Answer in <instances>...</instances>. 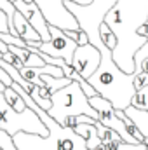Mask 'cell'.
I'll use <instances>...</instances> for the list:
<instances>
[{
  "label": "cell",
  "mask_w": 148,
  "mask_h": 150,
  "mask_svg": "<svg viewBox=\"0 0 148 150\" xmlns=\"http://www.w3.org/2000/svg\"><path fill=\"white\" fill-rule=\"evenodd\" d=\"M147 21L148 0H117L103 19L117 37L111 59L124 74H134V54L147 42L138 35V28Z\"/></svg>",
  "instance_id": "obj_1"
},
{
  "label": "cell",
  "mask_w": 148,
  "mask_h": 150,
  "mask_svg": "<svg viewBox=\"0 0 148 150\" xmlns=\"http://www.w3.org/2000/svg\"><path fill=\"white\" fill-rule=\"evenodd\" d=\"M25 101L28 108H32L42 120V124L47 127L49 134L40 136V134H28V133H16L12 136L14 147L18 150H87L85 140L78 136L72 127H63L59 126L54 119H51L45 110H42L37 103L30 98V94L19 87L16 82L11 86Z\"/></svg>",
  "instance_id": "obj_2"
},
{
  "label": "cell",
  "mask_w": 148,
  "mask_h": 150,
  "mask_svg": "<svg viewBox=\"0 0 148 150\" xmlns=\"http://www.w3.org/2000/svg\"><path fill=\"white\" fill-rule=\"evenodd\" d=\"M94 47H98L101 61L96 72L87 79V82L96 89L99 96L110 101L115 110H125L127 107H131V100L136 93L134 74H124L111 59V51L101 42H98Z\"/></svg>",
  "instance_id": "obj_3"
},
{
  "label": "cell",
  "mask_w": 148,
  "mask_h": 150,
  "mask_svg": "<svg viewBox=\"0 0 148 150\" xmlns=\"http://www.w3.org/2000/svg\"><path fill=\"white\" fill-rule=\"evenodd\" d=\"M47 115L63 127H65L66 119L77 117V115H87L98 120V113L89 105L87 96L84 94L78 82L75 80H72L68 86L51 94V108L47 110Z\"/></svg>",
  "instance_id": "obj_4"
},
{
  "label": "cell",
  "mask_w": 148,
  "mask_h": 150,
  "mask_svg": "<svg viewBox=\"0 0 148 150\" xmlns=\"http://www.w3.org/2000/svg\"><path fill=\"white\" fill-rule=\"evenodd\" d=\"M65 7L68 9V12L73 14V18L78 23V28L82 32L87 33L89 44L96 45L98 42H101L99 38V26L106 16V12L115 5L117 0H92L89 5H78L73 2L63 0Z\"/></svg>",
  "instance_id": "obj_5"
},
{
  "label": "cell",
  "mask_w": 148,
  "mask_h": 150,
  "mask_svg": "<svg viewBox=\"0 0 148 150\" xmlns=\"http://www.w3.org/2000/svg\"><path fill=\"white\" fill-rule=\"evenodd\" d=\"M0 129L5 131L9 136L16 133H28V134H40L47 136L49 131L38 119V115L32 108H25L23 112H16L0 93Z\"/></svg>",
  "instance_id": "obj_6"
},
{
  "label": "cell",
  "mask_w": 148,
  "mask_h": 150,
  "mask_svg": "<svg viewBox=\"0 0 148 150\" xmlns=\"http://www.w3.org/2000/svg\"><path fill=\"white\" fill-rule=\"evenodd\" d=\"M49 33H51V40L49 42H42V40L26 42V47H35L40 52L49 54L52 58H59L66 65H70L72 63V56H73L75 49H77V42L68 38L63 30H59L56 26H49Z\"/></svg>",
  "instance_id": "obj_7"
},
{
  "label": "cell",
  "mask_w": 148,
  "mask_h": 150,
  "mask_svg": "<svg viewBox=\"0 0 148 150\" xmlns=\"http://www.w3.org/2000/svg\"><path fill=\"white\" fill-rule=\"evenodd\" d=\"M89 105L94 108V112L98 113V120L105 126V127H108L111 131H115L125 143H138L127 131H125V127H124V122L115 115V108L111 107V103L108 100H105L103 96H99V94H96V96H92V98H89Z\"/></svg>",
  "instance_id": "obj_8"
},
{
  "label": "cell",
  "mask_w": 148,
  "mask_h": 150,
  "mask_svg": "<svg viewBox=\"0 0 148 150\" xmlns=\"http://www.w3.org/2000/svg\"><path fill=\"white\" fill-rule=\"evenodd\" d=\"M99 61H101V54H99L98 47H94L92 44H85V45H77L70 65L82 79L87 80L96 72Z\"/></svg>",
  "instance_id": "obj_9"
},
{
  "label": "cell",
  "mask_w": 148,
  "mask_h": 150,
  "mask_svg": "<svg viewBox=\"0 0 148 150\" xmlns=\"http://www.w3.org/2000/svg\"><path fill=\"white\" fill-rule=\"evenodd\" d=\"M11 35L14 37H19L25 42H37L40 40V35L32 28V25L28 23V19L21 14V12H14V18H12V25H11Z\"/></svg>",
  "instance_id": "obj_10"
},
{
  "label": "cell",
  "mask_w": 148,
  "mask_h": 150,
  "mask_svg": "<svg viewBox=\"0 0 148 150\" xmlns=\"http://www.w3.org/2000/svg\"><path fill=\"white\" fill-rule=\"evenodd\" d=\"M7 49H9V52L16 54V56L21 59V63H23L25 67H28V68H40V67L45 65V63L42 61V58L38 56V51L35 49V47H16V45H7Z\"/></svg>",
  "instance_id": "obj_11"
},
{
  "label": "cell",
  "mask_w": 148,
  "mask_h": 150,
  "mask_svg": "<svg viewBox=\"0 0 148 150\" xmlns=\"http://www.w3.org/2000/svg\"><path fill=\"white\" fill-rule=\"evenodd\" d=\"M94 124H96V122H94ZM94 124H85V122H82V124H77L73 127L75 133L85 140L87 150H94L98 145H101V140H99V136H98V129H96Z\"/></svg>",
  "instance_id": "obj_12"
},
{
  "label": "cell",
  "mask_w": 148,
  "mask_h": 150,
  "mask_svg": "<svg viewBox=\"0 0 148 150\" xmlns=\"http://www.w3.org/2000/svg\"><path fill=\"white\" fill-rule=\"evenodd\" d=\"M124 113L132 120V124L140 129V133L143 134V138L148 140V112H143V110H138L134 107H127Z\"/></svg>",
  "instance_id": "obj_13"
},
{
  "label": "cell",
  "mask_w": 148,
  "mask_h": 150,
  "mask_svg": "<svg viewBox=\"0 0 148 150\" xmlns=\"http://www.w3.org/2000/svg\"><path fill=\"white\" fill-rule=\"evenodd\" d=\"M28 23L32 25V28L37 32L38 35H40V40L42 42H49L51 40V33H49V25H47V21L44 19V16H42V12L40 11H33L32 12V16L28 18Z\"/></svg>",
  "instance_id": "obj_14"
},
{
  "label": "cell",
  "mask_w": 148,
  "mask_h": 150,
  "mask_svg": "<svg viewBox=\"0 0 148 150\" xmlns=\"http://www.w3.org/2000/svg\"><path fill=\"white\" fill-rule=\"evenodd\" d=\"M70 82H72V80H70V79H66V77L56 79V77H51V75H42V87H45L49 94H52V93H56V91L63 89V87H65V86H68Z\"/></svg>",
  "instance_id": "obj_15"
},
{
  "label": "cell",
  "mask_w": 148,
  "mask_h": 150,
  "mask_svg": "<svg viewBox=\"0 0 148 150\" xmlns=\"http://www.w3.org/2000/svg\"><path fill=\"white\" fill-rule=\"evenodd\" d=\"M115 115H117V117H118V119L124 122V127H125V131H127V133H129V134H131V136H132L136 142H138V143H143V142H145V138H143V134L140 133V129H138V127L132 124V120H131V119H129V117L124 113V110H115Z\"/></svg>",
  "instance_id": "obj_16"
},
{
  "label": "cell",
  "mask_w": 148,
  "mask_h": 150,
  "mask_svg": "<svg viewBox=\"0 0 148 150\" xmlns=\"http://www.w3.org/2000/svg\"><path fill=\"white\" fill-rule=\"evenodd\" d=\"M105 150H147V145L145 143H125L124 140H111V142H106L103 143Z\"/></svg>",
  "instance_id": "obj_17"
},
{
  "label": "cell",
  "mask_w": 148,
  "mask_h": 150,
  "mask_svg": "<svg viewBox=\"0 0 148 150\" xmlns=\"http://www.w3.org/2000/svg\"><path fill=\"white\" fill-rule=\"evenodd\" d=\"M4 98H5V101L16 110V112H23L25 108H26V105H25V101H23V98L12 89V87H5V91H4Z\"/></svg>",
  "instance_id": "obj_18"
},
{
  "label": "cell",
  "mask_w": 148,
  "mask_h": 150,
  "mask_svg": "<svg viewBox=\"0 0 148 150\" xmlns=\"http://www.w3.org/2000/svg\"><path fill=\"white\" fill-rule=\"evenodd\" d=\"M131 107L138 108V110H143V112H148V86L138 89L131 100Z\"/></svg>",
  "instance_id": "obj_19"
},
{
  "label": "cell",
  "mask_w": 148,
  "mask_h": 150,
  "mask_svg": "<svg viewBox=\"0 0 148 150\" xmlns=\"http://www.w3.org/2000/svg\"><path fill=\"white\" fill-rule=\"evenodd\" d=\"M99 38H101V44H103L106 49H110V51L115 49V45H117V37L113 35V32H111L105 23H101V26H99Z\"/></svg>",
  "instance_id": "obj_20"
},
{
  "label": "cell",
  "mask_w": 148,
  "mask_h": 150,
  "mask_svg": "<svg viewBox=\"0 0 148 150\" xmlns=\"http://www.w3.org/2000/svg\"><path fill=\"white\" fill-rule=\"evenodd\" d=\"M148 58V40L136 51V54H134V74L140 70V65H141V61Z\"/></svg>",
  "instance_id": "obj_21"
},
{
  "label": "cell",
  "mask_w": 148,
  "mask_h": 150,
  "mask_svg": "<svg viewBox=\"0 0 148 150\" xmlns=\"http://www.w3.org/2000/svg\"><path fill=\"white\" fill-rule=\"evenodd\" d=\"M2 61H5V63H9V65H12V67H14L16 70H21V68L25 67V65L21 63V59H19V58H18L16 54H12V52H9V51L2 54Z\"/></svg>",
  "instance_id": "obj_22"
},
{
  "label": "cell",
  "mask_w": 148,
  "mask_h": 150,
  "mask_svg": "<svg viewBox=\"0 0 148 150\" xmlns=\"http://www.w3.org/2000/svg\"><path fill=\"white\" fill-rule=\"evenodd\" d=\"M0 150H18L14 147V142H12V136H9L5 131L0 129Z\"/></svg>",
  "instance_id": "obj_23"
},
{
  "label": "cell",
  "mask_w": 148,
  "mask_h": 150,
  "mask_svg": "<svg viewBox=\"0 0 148 150\" xmlns=\"http://www.w3.org/2000/svg\"><path fill=\"white\" fill-rule=\"evenodd\" d=\"M0 9L7 14V18H9V28H11V25H12V18H14V12H16L14 5H12L11 2H7V0H0Z\"/></svg>",
  "instance_id": "obj_24"
},
{
  "label": "cell",
  "mask_w": 148,
  "mask_h": 150,
  "mask_svg": "<svg viewBox=\"0 0 148 150\" xmlns=\"http://www.w3.org/2000/svg\"><path fill=\"white\" fill-rule=\"evenodd\" d=\"M145 86H148V74H145V72L134 74V89L138 91V89H141Z\"/></svg>",
  "instance_id": "obj_25"
},
{
  "label": "cell",
  "mask_w": 148,
  "mask_h": 150,
  "mask_svg": "<svg viewBox=\"0 0 148 150\" xmlns=\"http://www.w3.org/2000/svg\"><path fill=\"white\" fill-rule=\"evenodd\" d=\"M0 33H11V28H9V18L7 14L0 9Z\"/></svg>",
  "instance_id": "obj_26"
},
{
  "label": "cell",
  "mask_w": 148,
  "mask_h": 150,
  "mask_svg": "<svg viewBox=\"0 0 148 150\" xmlns=\"http://www.w3.org/2000/svg\"><path fill=\"white\" fill-rule=\"evenodd\" d=\"M85 44H89V37H87V33H85V32H82V30H78L77 45H85Z\"/></svg>",
  "instance_id": "obj_27"
},
{
  "label": "cell",
  "mask_w": 148,
  "mask_h": 150,
  "mask_svg": "<svg viewBox=\"0 0 148 150\" xmlns=\"http://www.w3.org/2000/svg\"><path fill=\"white\" fill-rule=\"evenodd\" d=\"M138 35H140L141 38H147L148 40V21L147 23H143V25L138 28Z\"/></svg>",
  "instance_id": "obj_28"
},
{
  "label": "cell",
  "mask_w": 148,
  "mask_h": 150,
  "mask_svg": "<svg viewBox=\"0 0 148 150\" xmlns=\"http://www.w3.org/2000/svg\"><path fill=\"white\" fill-rule=\"evenodd\" d=\"M65 35L77 42V38H78V32H73V30H65Z\"/></svg>",
  "instance_id": "obj_29"
},
{
  "label": "cell",
  "mask_w": 148,
  "mask_h": 150,
  "mask_svg": "<svg viewBox=\"0 0 148 150\" xmlns=\"http://www.w3.org/2000/svg\"><path fill=\"white\" fill-rule=\"evenodd\" d=\"M138 72H145V74H148V58H145L143 61H141V65H140V70ZM136 72V74H138Z\"/></svg>",
  "instance_id": "obj_30"
},
{
  "label": "cell",
  "mask_w": 148,
  "mask_h": 150,
  "mask_svg": "<svg viewBox=\"0 0 148 150\" xmlns=\"http://www.w3.org/2000/svg\"><path fill=\"white\" fill-rule=\"evenodd\" d=\"M68 2H73V4H78V5H89L92 0H68Z\"/></svg>",
  "instance_id": "obj_31"
},
{
  "label": "cell",
  "mask_w": 148,
  "mask_h": 150,
  "mask_svg": "<svg viewBox=\"0 0 148 150\" xmlns=\"http://www.w3.org/2000/svg\"><path fill=\"white\" fill-rule=\"evenodd\" d=\"M0 49H2L4 52H7V51H9V49H7V45H5V44H4L2 40H0Z\"/></svg>",
  "instance_id": "obj_32"
},
{
  "label": "cell",
  "mask_w": 148,
  "mask_h": 150,
  "mask_svg": "<svg viewBox=\"0 0 148 150\" xmlns=\"http://www.w3.org/2000/svg\"><path fill=\"white\" fill-rule=\"evenodd\" d=\"M94 150H105V147H103V143H101V145H98V147H96Z\"/></svg>",
  "instance_id": "obj_33"
},
{
  "label": "cell",
  "mask_w": 148,
  "mask_h": 150,
  "mask_svg": "<svg viewBox=\"0 0 148 150\" xmlns=\"http://www.w3.org/2000/svg\"><path fill=\"white\" fill-rule=\"evenodd\" d=\"M4 91H5V86H4V84L0 82V93H4Z\"/></svg>",
  "instance_id": "obj_34"
},
{
  "label": "cell",
  "mask_w": 148,
  "mask_h": 150,
  "mask_svg": "<svg viewBox=\"0 0 148 150\" xmlns=\"http://www.w3.org/2000/svg\"><path fill=\"white\" fill-rule=\"evenodd\" d=\"M2 54H4V51H2V49H0V59H2Z\"/></svg>",
  "instance_id": "obj_35"
}]
</instances>
